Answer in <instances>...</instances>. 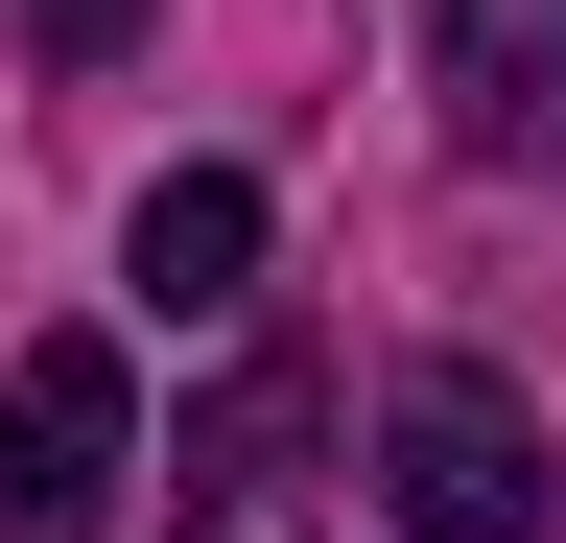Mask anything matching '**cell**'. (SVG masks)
<instances>
[{
    "label": "cell",
    "mask_w": 566,
    "mask_h": 543,
    "mask_svg": "<svg viewBox=\"0 0 566 543\" xmlns=\"http://www.w3.org/2000/svg\"><path fill=\"white\" fill-rule=\"evenodd\" d=\"M283 472H307V355H237V378L166 426V520H260Z\"/></svg>",
    "instance_id": "277c9868"
},
{
    "label": "cell",
    "mask_w": 566,
    "mask_h": 543,
    "mask_svg": "<svg viewBox=\"0 0 566 543\" xmlns=\"http://www.w3.org/2000/svg\"><path fill=\"white\" fill-rule=\"evenodd\" d=\"M142 24H166V0H24V72L95 95V72H142Z\"/></svg>",
    "instance_id": "8992f818"
},
{
    "label": "cell",
    "mask_w": 566,
    "mask_h": 543,
    "mask_svg": "<svg viewBox=\"0 0 566 543\" xmlns=\"http://www.w3.org/2000/svg\"><path fill=\"white\" fill-rule=\"evenodd\" d=\"M424 72L472 166H566V0H424Z\"/></svg>",
    "instance_id": "3957f363"
},
{
    "label": "cell",
    "mask_w": 566,
    "mask_h": 543,
    "mask_svg": "<svg viewBox=\"0 0 566 543\" xmlns=\"http://www.w3.org/2000/svg\"><path fill=\"white\" fill-rule=\"evenodd\" d=\"M378 497H401V543H543L566 472H543V426H520V378L424 355V378L378 401Z\"/></svg>",
    "instance_id": "6da1fadb"
},
{
    "label": "cell",
    "mask_w": 566,
    "mask_h": 543,
    "mask_svg": "<svg viewBox=\"0 0 566 543\" xmlns=\"http://www.w3.org/2000/svg\"><path fill=\"white\" fill-rule=\"evenodd\" d=\"M118 497H142V378H118V331H48V355L0 378V520L95 543Z\"/></svg>",
    "instance_id": "7a4b0ae2"
},
{
    "label": "cell",
    "mask_w": 566,
    "mask_h": 543,
    "mask_svg": "<svg viewBox=\"0 0 566 543\" xmlns=\"http://www.w3.org/2000/svg\"><path fill=\"white\" fill-rule=\"evenodd\" d=\"M118 260H142V307H166V331H212V307H260V189H237V166H166Z\"/></svg>",
    "instance_id": "5b68a950"
}]
</instances>
